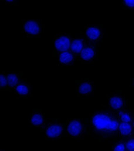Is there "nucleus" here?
Listing matches in <instances>:
<instances>
[{"label": "nucleus", "mask_w": 134, "mask_h": 151, "mask_svg": "<svg viewBox=\"0 0 134 151\" xmlns=\"http://www.w3.org/2000/svg\"><path fill=\"white\" fill-rule=\"evenodd\" d=\"M88 120L94 133L102 139L115 138L120 122L116 111L107 110L94 111Z\"/></svg>", "instance_id": "obj_1"}, {"label": "nucleus", "mask_w": 134, "mask_h": 151, "mask_svg": "<svg viewBox=\"0 0 134 151\" xmlns=\"http://www.w3.org/2000/svg\"><path fill=\"white\" fill-rule=\"evenodd\" d=\"M88 118L68 119L65 136L72 139H80L84 136H87V122Z\"/></svg>", "instance_id": "obj_2"}, {"label": "nucleus", "mask_w": 134, "mask_h": 151, "mask_svg": "<svg viewBox=\"0 0 134 151\" xmlns=\"http://www.w3.org/2000/svg\"><path fill=\"white\" fill-rule=\"evenodd\" d=\"M86 38V37H85ZM86 43L82 52L79 55V61L81 64H93L99 59V46L97 43L86 38Z\"/></svg>", "instance_id": "obj_3"}, {"label": "nucleus", "mask_w": 134, "mask_h": 151, "mask_svg": "<svg viewBox=\"0 0 134 151\" xmlns=\"http://www.w3.org/2000/svg\"><path fill=\"white\" fill-rule=\"evenodd\" d=\"M67 122H49L44 131L45 140H58L65 136Z\"/></svg>", "instance_id": "obj_4"}, {"label": "nucleus", "mask_w": 134, "mask_h": 151, "mask_svg": "<svg viewBox=\"0 0 134 151\" xmlns=\"http://www.w3.org/2000/svg\"><path fill=\"white\" fill-rule=\"evenodd\" d=\"M45 25L37 19H25L23 21V32L28 37H39L44 32Z\"/></svg>", "instance_id": "obj_5"}, {"label": "nucleus", "mask_w": 134, "mask_h": 151, "mask_svg": "<svg viewBox=\"0 0 134 151\" xmlns=\"http://www.w3.org/2000/svg\"><path fill=\"white\" fill-rule=\"evenodd\" d=\"M73 38L71 34L59 33L54 39V55L58 56L62 53L69 51Z\"/></svg>", "instance_id": "obj_6"}, {"label": "nucleus", "mask_w": 134, "mask_h": 151, "mask_svg": "<svg viewBox=\"0 0 134 151\" xmlns=\"http://www.w3.org/2000/svg\"><path fill=\"white\" fill-rule=\"evenodd\" d=\"M84 34L89 41L99 44L103 41V24H87Z\"/></svg>", "instance_id": "obj_7"}, {"label": "nucleus", "mask_w": 134, "mask_h": 151, "mask_svg": "<svg viewBox=\"0 0 134 151\" xmlns=\"http://www.w3.org/2000/svg\"><path fill=\"white\" fill-rule=\"evenodd\" d=\"M94 82L88 78H81L76 83V93L77 96H90L94 95Z\"/></svg>", "instance_id": "obj_8"}, {"label": "nucleus", "mask_w": 134, "mask_h": 151, "mask_svg": "<svg viewBox=\"0 0 134 151\" xmlns=\"http://www.w3.org/2000/svg\"><path fill=\"white\" fill-rule=\"evenodd\" d=\"M29 122L32 127L38 128L42 132H44L47 127L45 116L40 111L32 109Z\"/></svg>", "instance_id": "obj_9"}, {"label": "nucleus", "mask_w": 134, "mask_h": 151, "mask_svg": "<svg viewBox=\"0 0 134 151\" xmlns=\"http://www.w3.org/2000/svg\"><path fill=\"white\" fill-rule=\"evenodd\" d=\"M57 56L58 65L63 69L70 68L79 60V58L76 54L70 51L62 53Z\"/></svg>", "instance_id": "obj_10"}, {"label": "nucleus", "mask_w": 134, "mask_h": 151, "mask_svg": "<svg viewBox=\"0 0 134 151\" xmlns=\"http://www.w3.org/2000/svg\"><path fill=\"white\" fill-rule=\"evenodd\" d=\"M108 107L115 110H123L128 108L125 97L121 94L112 93L107 97Z\"/></svg>", "instance_id": "obj_11"}, {"label": "nucleus", "mask_w": 134, "mask_h": 151, "mask_svg": "<svg viewBox=\"0 0 134 151\" xmlns=\"http://www.w3.org/2000/svg\"><path fill=\"white\" fill-rule=\"evenodd\" d=\"M13 94L18 97L26 98L30 96L31 92V83L28 81L21 82L11 91Z\"/></svg>", "instance_id": "obj_12"}, {"label": "nucleus", "mask_w": 134, "mask_h": 151, "mask_svg": "<svg viewBox=\"0 0 134 151\" xmlns=\"http://www.w3.org/2000/svg\"><path fill=\"white\" fill-rule=\"evenodd\" d=\"M134 136V129L131 123L120 122L117 130L116 134L113 138H123Z\"/></svg>", "instance_id": "obj_13"}, {"label": "nucleus", "mask_w": 134, "mask_h": 151, "mask_svg": "<svg viewBox=\"0 0 134 151\" xmlns=\"http://www.w3.org/2000/svg\"><path fill=\"white\" fill-rule=\"evenodd\" d=\"M8 82V91H12L18 84L21 82L28 81L27 78L23 77L22 73H14L6 74Z\"/></svg>", "instance_id": "obj_14"}, {"label": "nucleus", "mask_w": 134, "mask_h": 151, "mask_svg": "<svg viewBox=\"0 0 134 151\" xmlns=\"http://www.w3.org/2000/svg\"><path fill=\"white\" fill-rule=\"evenodd\" d=\"M86 43V39L84 37V38H73L71 46H70V52L74 53L79 58V55L84 47V46Z\"/></svg>", "instance_id": "obj_15"}, {"label": "nucleus", "mask_w": 134, "mask_h": 151, "mask_svg": "<svg viewBox=\"0 0 134 151\" xmlns=\"http://www.w3.org/2000/svg\"><path fill=\"white\" fill-rule=\"evenodd\" d=\"M116 112L120 119V122L131 123L133 118L134 116L133 111L128 109V107L125 109L116 110Z\"/></svg>", "instance_id": "obj_16"}, {"label": "nucleus", "mask_w": 134, "mask_h": 151, "mask_svg": "<svg viewBox=\"0 0 134 151\" xmlns=\"http://www.w3.org/2000/svg\"><path fill=\"white\" fill-rule=\"evenodd\" d=\"M112 149L115 151H128L125 143L122 139L115 142L112 145Z\"/></svg>", "instance_id": "obj_17"}, {"label": "nucleus", "mask_w": 134, "mask_h": 151, "mask_svg": "<svg viewBox=\"0 0 134 151\" xmlns=\"http://www.w3.org/2000/svg\"><path fill=\"white\" fill-rule=\"evenodd\" d=\"M125 142L128 151H134V136L120 138Z\"/></svg>", "instance_id": "obj_18"}, {"label": "nucleus", "mask_w": 134, "mask_h": 151, "mask_svg": "<svg viewBox=\"0 0 134 151\" xmlns=\"http://www.w3.org/2000/svg\"><path fill=\"white\" fill-rule=\"evenodd\" d=\"M0 87L3 89L1 91H8V82L6 74H0Z\"/></svg>", "instance_id": "obj_19"}, {"label": "nucleus", "mask_w": 134, "mask_h": 151, "mask_svg": "<svg viewBox=\"0 0 134 151\" xmlns=\"http://www.w3.org/2000/svg\"><path fill=\"white\" fill-rule=\"evenodd\" d=\"M121 6L125 10H134V0H121Z\"/></svg>", "instance_id": "obj_20"}, {"label": "nucleus", "mask_w": 134, "mask_h": 151, "mask_svg": "<svg viewBox=\"0 0 134 151\" xmlns=\"http://www.w3.org/2000/svg\"><path fill=\"white\" fill-rule=\"evenodd\" d=\"M1 1L9 5H13V6L18 5V0H1Z\"/></svg>", "instance_id": "obj_21"}, {"label": "nucleus", "mask_w": 134, "mask_h": 151, "mask_svg": "<svg viewBox=\"0 0 134 151\" xmlns=\"http://www.w3.org/2000/svg\"><path fill=\"white\" fill-rule=\"evenodd\" d=\"M130 85L134 88V76L131 78V81H130Z\"/></svg>", "instance_id": "obj_22"}, {"label": "nucleus", "mask_w": 134, "mask_h": 151, "mask_svg": "<svg viewBox=\"0 0 134 151\" xmlns=\"http://www.w3.org/2000/svg\"><path fill=\"white\" fill-rule=\"evenodd\" d=\"M131 124H132V125H133V128H134V116L133 117V120H132V122H131Z\"/></svg>", "instance_id": "obj_23"}]
</instances>
